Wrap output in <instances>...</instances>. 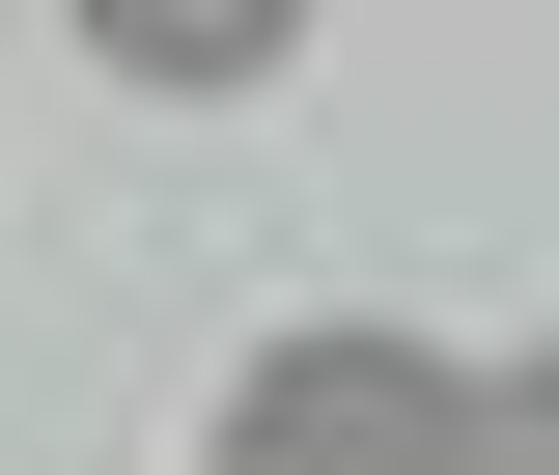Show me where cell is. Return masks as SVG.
I'll return each mask as SVG.
<instances>
[{
  "instance_id": "3957f363",
  "label": "cell",
  "mask_w": 559,
  "mask_h": 475,
  "mask_svg": "<svg viewBox=\"0 0 559 475\" xmlns=\"http://www.w3.org/2000/svg\"><path fill=\"white\" fill-rule=\"evenodd\" d=\"M476 475H559V364H476Z\"/></svg>"
},
{
  "instance_id": "7a4b0ae2",
  "label": "cell",
  "mask_w": 559,
  "mask_h": 475,
  "mask_svg": "<svg viewBox=\"0 0 559 475\" xmlns=\"http://www.w3.org/2000/svg\"><path fill=\"white\" fill-rule=\"evenodd\" d=\"M84 57H112L140 112H224V84H280V57H308V0H84Z\"/></svg>"
},
{
  "instance_id": "6da1fadb",
  "label": "cell",
  "mask_w": 559,
  "mask_h": 475,
  "mask_svg": "<svg viewBox=\"0 0 559 475\" xmlns=\"http://www.w3.org/2000/svg\"><path fill=\"white\" fill-rule=\"evenodd\" d=\"M197 475H476V364H419L392 308H336V336H280L252 392H224Z\"/></svg>"
}]
</instances>
